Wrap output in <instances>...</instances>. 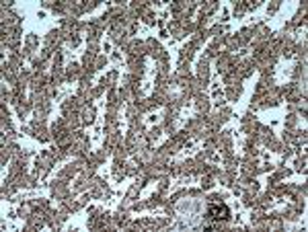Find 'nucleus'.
<instances>
[{
	"mask_svg": "<svg viewBox=\"0 0 308 232\" xmlns=\"http://www.w3.org/2000/svg\"><path fill=\"white\" fill-rule=\"evenodd\" d=\"M230 216V212L226 205H218V203H212L208 208V218L212 220H226Z\"/></svg>",
	"mask_w": 308,
	"mask_h": 232,
	"instance_id": "f257e3e1",
	"label": "nucleus"
}]
</instances>
